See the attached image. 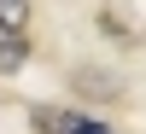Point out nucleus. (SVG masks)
Wrapping results in <instances>:
<instances>
[{"instance_id":"f257e3e1","label":"nucleus","mask_w":146,"mask_h":134,"mask_svg":"<svg viewBox=\"0 0 146 134\" xmlns=\"http://www.w3.org/2000/svg\"><path fill=\"white\" fill-rule=\"evenodd\" d=\"M29 123L41 128V134H111L100 123V117H82V111H58V105H35L29 111Z\"/></svg>"},{"instance_id":"f03ea898","label":"nucleus","mask_w":146,"mask_h":134,"mask_svg":"<svg viewBox=\"0 0 146 134\" xmlns=\"http://www.w3.org/2000/svg\"><path fill=\"white\" fill-rule=\"evenodd\" d=\"M23 58H29V35H18V29H0V70H18Z\"/></svg>"},{"instance_id":"7ed1b4c3","label":"nucleus","mask_w":146,"mask_h":134,"mask_svg":"<svg viewBox=\"0 0 146 134\" xmlns=\"http://www.w3.org/2000/svg\"><path fill=\"white\" fill-rule=\"evenodd\" d=\"M23 23H29V0H0V29L23 35Z\"/></svg>"}]
</instances>
